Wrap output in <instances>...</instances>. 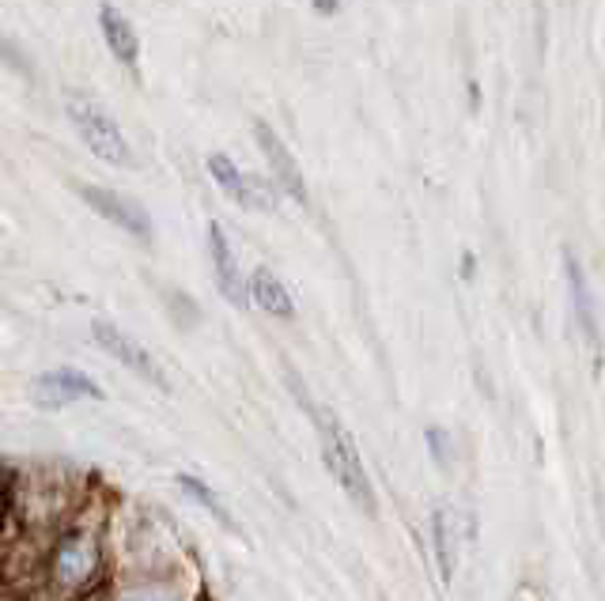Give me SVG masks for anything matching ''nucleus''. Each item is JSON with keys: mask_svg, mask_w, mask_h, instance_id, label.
Instances as JSON below:
<instances>
[{"mask_svg": "<svg viewBox=\"0 0 605 601\" xmlns=\"http://www.w3.org/2000/svg\"><path fill=\"white\" fill-rule=\"evenodd\" d=\"M307 412L318 420V436H322V454H326L329 473L337 476V484L349 492V500L363 511V515H375V492H371V481H368V473H363L360 450H355L349 428H344L333 412H322V409H315V405H307Z\"/></svg>", "mask_w": 605, "mask_h": 601, "instance_id": "nucleus-1", "label": "nucleus"}, {"mask_svg": "<svg viewBox=\"0 0 605 601\" xmlns=\"http://www.w3.org/2000/svg\"><path fill=\"white\" fill-rule=\"evenodd\" d=\"M68 121H73L79 140H84L103 163H110V167L132 163V148L126 140V132H121V126L114 121V114L106 110V106L73 95V99H68Z\"/></svg>", "mask_w": 605, "mask_h": 601, "instance_id": "nucleus-2", "label": "nucleus"}, {"mask_svg": "<svg viewBox=\"0 0 605 601\" xmlns=\"http://www.w3.org/2000/svg\"><path fill=\"white\" fill-rule=\"evenodd\" d=\"M209 174L220 182V190H224L227 197L235 201V205L254 208V212H273V208L280 205L277 185L257 179V174H243L235 163H231V155H224V152H212L209 155Z\"/></svg>", "mask_w": 605, "mask_h": 601, "instance_id": "nucleus-3", "label": "nucleus"}, {"mask_svg": "<svg viewBox=\"0 0 605 601\" xmlns=\"http://www.w3.org/2000/svg\"><path fill=\"white\" fill-rule=\"evenodd\" d=\"M76 193L84 205H92L95 212H99L106 224L121 227V232H129L132 238H140V243H148L151 238V219L137 201L121 197V193H114V190H103V185H76Z\"/></svg>", "mask_w": 605, "mask_h": 601, "instance_id": "nucleus-4", "label": "nucleus"}, {"mask_svg": "<svg viewBox=\"0 0 605 601\" xmlns=\"http://www.w3.org/2000/svg\"><path fill=\"white\" fill-rule=\"evenodd\" d=\"M92 341L99 344L106 356L118 359L121 367L137 371L140 378H148V383H156L159 390H167V378H163V371H159L156 359H151V352L145 348V344L132 341L129 333H121L114 322H92Z\"/></svg>", "mask_w": 605, "mask_h": 601, "instance_id": "nucleus-5", "label": "nucleus"}, {"mask_svg": "<svg viewBox=\"0 0 605 601\" xmlns=\"http://www.w3.org/2000/svg\"><path fill=\"white\" fill-rule=\"evenodd\" d=\"M103 401V386L95 378H87L84 371L76 367H57V371H46V375L34 378V405L42 409H61V405H73V401Z\"/></svg>", "mask_w": 605, "mask_h": 601, "instance_id": "nucleus-6", "label": "nucleus"}, {"mask_svg": "<svg viewBox=\"0 0 605 601\" xmlns=\"http://www.w3.org/2000/svg\"><path fill=\"white\" fill-rule=\"evenodd\" d=\"M99 571V541L92 534H65L53 549V579L61 587H84Z\"/></svg>", "mask_w": 605, "mask_h": 601, "instance_id": "nucleus-7", "label": "nucleus"}, {"mask_svg": "<svg viewBox=\"0 0 605 601\" xmlns=\"http://www.w3.org/2000/svg\"><path fill=\"white\" fill-rule=\"evenodd\" d=\"M209 246H212V269H216V288L227 303L246 307L251 303V280L243 277L235 254H231V243L220 224H209Z\"/></svg>", "mask_w": 605, "mask_h": 601, "instance_id": "nucleus-8", "label": "nucleus"}, {"mask_svg": "<svg viewBox=\"0 0 605 601\" xmlns=\"http://www.w3.org/2000/svg\"><path fill=\"white\" fill-rule=\"evenodd\" d=\"M254 140H257V148L265 152V159H269V167H273V174H277L280 190L291 193L299 205H307V185H302L299 163L291 159L288 144H284V140L269 126H265V121H254Z\"/></svg>", "mask_w": 605, "mask_h": 601, "instance_id": "nucleus-9", "label": "nucleus"}, {"mask_svg": "<svg viewBox=\"0 0 605 601\" xmlns=\"http://www.w3.org/2000/svg\"><path fill=\"white\" fill-rule=\"evenodd\" d=\"M99 26H103V39H106V46H110L114 57H118L126 68H137L140 39H137V31H132L129 15H121L114 4H103L99 8Z\"/></svg>", "mask_w": 605, "mask_h": 601, "instance_id": "nucleus-10", "label": "nucleus"}, {"mask_svg": "<svg viewBox=\"0 0 605 601\" xmlns=\"http://www.w3.org/2000/svg\"><path fill=\"white\" fill-rule=\"evenodd\" d=\"M432 545H435V560H439V576L443 582H450L454 564H458V523H454L450 507H439L432 515Z\"/></svg>", "mask_w": 605, "mask_h": 601, "instance_id": "nucleus-11", "label": "nucleus"}, {"mask_svg": "<svg viewBox=\"0 0 605 601\" xmlns=\"http://www.w3.org/2000/svg\"><path fill=\"white\" fill-rule=\"evenodd\" d=\"M251 299H254L257 307H262L265 314H273V318H291V314H296V303H291L288 288H284L269 269H254L251 272Z\"/></svg>", "mask_w": 605, "mask_h": 601, "instance_id": "nucleus-12", "label": "nucleus"}, {"mask_svg": "<svg viewBox=\"0 0 605 601\" xmlns=\"http://www.w3.org/2000/svg\"><path fill=\"white\" fill-rule=\"evenodd\" d=\"M567 277H572V299H575V314H580V325L586 333V341H598V325H594V311H591V291H586V280L580 272L575 258H567Z\"/></svg>", "mask_w": 605, "mask_h": 601, "instance_id": "nucleus-13", "label": "nucleus"}, {"mask_svg": "<svg viewBox=\"0 0 605 601\" xmlns=\"http://www.w3.org/2000/svg\"><path fill=\"white\" fill-rule=\"evenodd\" d=\"M178 489H182L185 496H193V500H198L204 511H212V515H216V518H220V523H224V526H231V515H227V507H224V503L216 500V492H212V489H209V484H204V481H198V476H190V473H182V476H178Z\"/></svg>", "mask_w": 605, "mask_h": 601, "instance_id": "nucleus-14", "label": "nucleus"}, {"mask_svg": "<svg viewBox=\"0 0 605 601\" xmlns=\"http://www.w3.org/2000/svg\"><path fill=\"white\" fill-rule=\"evenodd\" d=\"M428 447H432L435 462L447 465V436H443V428H428Z\"/></svg>", "mask_w": 605, "mask_h": 601, "instance_id": "nucleus-15", "label": "nucleus"}, {"mask_svg": "<svg viewBox=\"0 0 605 601\" xmlns=\"http://www.w3.org/2000/svg\"><path fill=\"white\" fill-rule=\"evenodd\" d=\"M337 4H341V0H315V8H318L322 15H333V12H337Z\"/></svg>", "mask_w": 605, "mask_h": 601, "instance_id": "nucleus-16", "label": "nucleus"}]
</instances>
